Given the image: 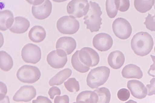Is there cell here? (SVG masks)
<instances>
[{
  "label": "cell",
  "instance_id": "cell-1",
  "mask_svg": "<svg viewBox=\"0 0 155 103\" xmlns=\"http://www.w3.org/2000/svg\"><path fill=\"white\" fill-rule=\"evenodd\" d=\"M132 49L136 55L144 57L150 53L154 46L153 40L148 32L137 33L131 40Z\"/></svg>",
  "mask_w": 155,
  "mask_h": 103
},
{
  "label": "cell",
  "instance_id": "cell-2",
  "mask_svg": "<svg viewBox=\"0 0 155 103\" xmlns=\"http://www.w3.org/2000/svg\"><path fill=\"white\" fill-rule=\"evenodd\" d=\"M90 8L88 14L83 18L84 23L87 25V29L91 32H98L102 24L101 17L102 12L99 5L96 2L90 1Z\"/></svg>",
  "mask_w": 155,
  "mask_h": 103
},
{
  "label": "cell",
  "instance_id": "cell-3",
  "mask_svg": "<svg viewBox=\"0 0 155 103\" xmlns=\"http://www.w3.org/2000/svg\"><path fill=\"white\" fill-rule=\"evenodd\" d=\"M110 73L109 68L105 66L91 70L87 78V85L92 89L97 88L108 80Z\"/></svg>",
  "mask_w": 155,
  "mask_h": 103
},
{
  "label": "cell",
  "instance_id": "cell-4",
  "mask_svg": "<svg viewBox=\"0 0 155 103\" xmlns=\"http://www.w3.org/2000/svg\"><path fill=\"white\" fill-rule=\"evenodd\" d=\"M41 76L40 69L34 66L25 65L18 69L16 73L17 78L21 82L32 84L36 82Z\"/></svg>",
  "mask_w": 155,
  "mask_h": 103
},
{
  "label": "cell",
  "instance_id": "cell-5",
  "mask_svg": "<svg viewBox=\"0 0 155 103\" xmlns=\"http://www.w3.org/2000/svg\"><path fill=\"white\" fill-rule=\"evenodd\" d=\"M57 27L58 31L62 34L72 35L75 34L78 31L80 23L75 17L72 15H66L58 19L57 23Z\"/></svg>",
  "mask_w": 155,
  "mask_h": 103
},
{
  "label": "cell",
  "instance_id": "cell-6",
  "mask_svg": "<svg viewBox=\"0 0 155 103\" xmlns=\"http://www.w3.org/2000/svg\"><path fill=\"white\" fill-rule=\"evenodd\" d=\"M112 30L115 35L120 39L125 40L131 35L132 28L130 23L123 18H118L114 21Z\"/></svg>",
  "mask_w": 155,
  "mask_h": 103
},
{
  "label": "cell",
  "instance_id": "cell-7",
  "mask_svg": "<svg viewBox=\"0 0 155 103\" xmlns=\"http://www.w3.org/2000/svg\"><path fill=\"white\" fill-rule=\"evenodd\" d=\"M90 4L87 0H72L68 3L67 12L76 18H81L88 13Z\"/></svg>",
  "mask_w": 155,
  "mask_h": 103
},
{
  "label": "cell",
  "instance_id": "cell-8",
  "mask_svg": "<svg viewBox=\"0 0 155 103\" xmlns=\"http://www.w3.org/2000/svg\"><path fill=\"white\" fill-rule=\"evenodd\" d=\"M21 57L25 63L36 64L41 59V50L40 48L35 44H27L21 50Z\"/></svg>",
  "mask_w": 155,
  "mask_h": 103
},
{
  "label": "cell",
  "instance_id": "cell-9",
  "mask_svg": "<svg viewBox=\"0 0 155 103\" xmlns=\"http://www.w3.org/2000/svg\"><path fill=\"white\" fill-rule=\"evenodd\" d=\"M78 57L81 63L89 67L96 66L100 60L97 52L89 47H83L79 50Z\"/></svg>",
  "mask_w": 155,
  "mask_h": 103
},
{
  "label": "cell",
  "instance_id": "cell-10",
  "mask_svg": "<svg viewBox=\"0 0 155 103\" xmlns=\"http://www.w3.org/2000/svg\"><path fill=\"white\" fill-rule=\"evenodd\" d=\"M67 55L63 50H53L48 54L46 60L48 65L54 69H61L67 63Z\"/></svg>",
  "mask_w": 155,
  "mask_h": 103
},
{
  "label": "cell",
  "instance_id": "cell-11",
  "mask_svg": "<svg viewBox=\"0 0 155 103\" xmlns=\"http://www.w3.org/2000/svg\"><path fill=\"white\" fill-rule=\"evenodd\" d=\"M94 47L100 52H106L111 49L113 44L112 37L105 33H100L93 39Z\"/></svg>",
  "mask_w": 155,
  "mask_h": 103
},
{
  "label": "cell",
  "instance_id": "cell-12",
  "mask_svg": "<svg viewBox=\"0 0 155 103\" xmlns=\"http://www.w3.org/2000/svg\"><path fill=\"white\" fill-rule=\"evenodd\" d=\"M36 91L32 85H25L15 93L13 100L15 102H28L36 97Z\"/></svg>",
  "mask_w": 155,
  "mask_h": 103
},
{
  "label": "cell",
  "instance_id": "cell-13",
  "mask_svg": "<svg viewBox=\"0 0 155 103\" xmlns=\"http://www.w3.org/2000/svg\"><path fill=\"white\" fill-rule=\"evenodd\" d=\"M52 5L51 2L46 0L42 4L33 5L32 13L35 18L38 20H44L50 16L51 13Z\"/></svg>",
  "mask_w": 155,
  "mask_h": 103
},
{
  "label": "cell",
  "instance_id": "cell-14",
  "mask_svg": "<svg viewBox=\"0 0 155 103\" xmlns=\"http://www.w3.org/2000/svg\"><path fill=\"white\" fill-rule=\"evenodd\" d=\"M127 85L131 95L135 98L142 99L146 98L148 91L141 82L137 80H129L128 81Z\"/></svg>",
  "mask_w": 155,
  "mask_h": 103
},
{
  "label": "cell",
  "instance_id": "cell-15",
  "mask_svg": "<svg viewBox=\"0 0 155 103\" xmlns=\"http://www.w3.org/2000/svg\"><path fill=\"white\" fill-rule=\"evenodd\" d=\"M77 47V43L74 38L70 37H63L59 39L56 44L57 50H64L67 55H70Z\"/></svg>",
  "mask_w": 155,
  "mask_h": 103
},
{
  "label": "cell",
  "instance_id": "cell-16",
  "mask_svg": "<svg viewBox=\"0 0 155 103\" xmlns=\"http://www.w3.org/2000/svg\"><path fill=\"white\" fill-rule=\"evenodd\" d=\"M108 65L112 69H118L123 66L125 62V57L123 52L117 50L110 53L108 56Z\"/></svg>",
  "mask_w": 155,
  "mask_h": 103
},
{
  "label": "cell",
  "instance_id": "cell-17",
  "mask_svg": "<svg viewBox=\"0 0 155 103\" xmlns=\"http://www.w3.org/2000/svg\"><path fill=\"white\" fill-rule=\"evenodd\" d=\"M121 73L122 76L127 79H140L142 78L143 75L140 68L133 64H129L125 66L122 70Z\"/></svg>",
  "mask_w": 155,
  "mask_h": 103
},
{
  "label": "cell",
  "instance_id": "cell-18",
  "mask_svg": "<svg viewBox=\"0 0 155 103\" xmlns=\"http://www.w3.org/2000/svg\"><path fill=\"white\" fill-rule=\"evenodd\" d=\"M30 23L28 19L22 17H17L12 26L9 29L11 32L15 34H22L28 30Z\"/></svg>",
  "mask_w": 155,
  "mask_h": 103
},
{
  "label": "cell",
  "instance_id": "cell-19",
  "mask_svg": "<svg viewBox=\"0 0 155 103\" xmlns=\"http://www.w3.org/2000/svg\"><path fill=\"white\" fill-rule=\"evenodd\" d=\"M14 15L10 11L6 10L0 12V30L2 31L8 30L14 22Z\"/></svg>",
  "mask_w": 155,
  "mask_h": 103
},
{
  "label": "cell",
  "instance_id": "cell-20",
  "mask_svg": "<svg viewBox=\"0 0 155 103\" xmlns=\"http://www.w3.org/2000/svg\"><path fill=\"white\" fill-rule=\"evenodd\" d=\"M46 32L43 27L35 26L32 27L29 31L28 37L32 42L35 43L41 42L46 37Z\"/></svg>",
  "mask_w": 155,
  "mask_h": 103
},
{
  "label": "cell",
  "instance_id": "cell-21",
  "mask_svg": "<svg viewBox=\"0 0 155 103\" xmlns=\"http://www.w3.org/2000/svg\"><path fill=\"white\" fill-rule=\"evenodd\" d=\"M72 73V71L69 68L62 70L52 77L48 83L50 86L62 84L64 82L71 77Z\"/></svg>",
  "mask_w": 155,
  "mask_h": 103
},
{
  "label": "cell",
  "instance_id": "cell-22",
  "mask_svg": "<svg viewBox=\"0 0 155 103\" xmlns=\"http://www.w3.org/2000/svg\"><path fill=\"white\" fill-rule=\"evenodd\" d=\"M98 96L94 91H83L78 95L77 103H97Z\"/></svg>",
  "mask_w": 155,
  "mask_h": 103
},
{
  "label": "cell",
  "instance_id": "cell-23",
  "mask_svg": "<svg viewBox=\"0 0 155 103\" xmlns=\"http://www.w3.org/2000/svg\"><path fill=\"white\" fill-rule=\"evenodd\" d=\"M1 69L4 71L8 72L12 69L13 62L12 58L5 51H0Z\"/></svg>",
  "mask_w": 155,
  "mask_h": 103
},
{
  "label": "cell",
  "instance_id": "cell-24",
  "mask_svg": "<svg viewBox=\"0 0 155 103\" xmlns=\"http://www.w3.org/2000/svg\"><path fill=\"white\" fill-rule=\"evenodd\" d=\"M79 50H77L72 56L71 63L74 69L79 72L85 73L90 70V67L87 66L80 61L78 57Z\"/></svg>",
  "mask_w": 155,
  "mask_h": 103
},
{
  "label": "cell",
  "instance_id": "cell-25",
  "mask_svg": "<svg viewBox=\"0 0 155 103\" xmlns=\"http://www.w3.org/2000/svg\"><path fill=\"white\" fill-rule=\"evenodd\" d=\"M120 0H107L106 1V11L109 18H113L117 15Z\"/></svg>",
  "mask_w": 155,
  "mask_h": 103
},
{
  "label": "cell",
  "instance_id": "cell-26",
  "mask_svg": "<svg viewBox=\"0 0 155 103\" xmlns=\"http://www.w3.org/2000/svg\"><path fill=\"white\" fill-rule=\"evenodd\" d=\"M155 1H134V7L136 9L141 13H145L152 9L155 3Z\"/></svg>",
  "mask_w": 155,
  "mask_h": 103
},
{
  "label": "cell",
  "instance_id": "cell-27",
  "mask_svg": "<svg viewBox=\"0 0 155 103\" xmlns=\"http://www.w3.org/2000/svg\"><path fill=\"white\" fill-rule=\"evenodd\" d=\"M98 96L97 103H109L111 100V93L109 89L105 87L98 88L94 90Z\"/></svg>",
  "mask_w": 155,
  "mask_h": 103
},
{
  "label": "cell",
  "instance_id": "cell-28",
  "mask_svg": "<svg viewBox=\"0 0 155 103\" xmlns=\"http://www.w3.org/2000/svg\"><path fill=\"white\" fill-rule=\"evenodd\" d=\"M65 88L70 92H78L80 90V85L78 81L74 78L69 79L64 83Z\"/></svg>",
  "mask_w": 155,
  "mask_h": 103
},
{
  "label": "cell",
  "instance_id": "cell-29",
  "mask_svg": "<svg viewBox=\"0 0 155 103\" xmlns=\"http://www.w3.org/2000/svg\"><path fill=\"white\" fill-rule=\"evenodd\" d=\"M145 22L144 24L146 28L151 31L155 32V14L152 16L150 13L148 14V16L145 18Z\"/></svg>",
  "mask_w": 155,
  "mask_h": 103
},
{
  "label": "cell",
  "instance_id": "cell-30",
  "mask_svg": "<svg viewBox=\"0 0 155 103\" xmlns=\"http://www.w3.org/2000/svg\"><path fill=\"white\" fill-rule=\"evenodd\" d=\"M130 92L127 89L123 88L120 89L117 94L118 98L122 101H125L129 98L130 97Z\"/></svg>",
  "mask_w": 155,
  "mask_h": 103
},
{
  "label": "cell",
  "instance_id": "cell-31",
  "mask_svg": "<svg viewBox=\"0 0 155 103\" xmlns=\"http://www.w3.org/2000/svg\"><path fill=\"white\" fill-rule=\"evenodd\" d=\"M130 3L129 0H120L119 11L125 12L129 9Z\"/></svg>",
  "mask_w": 155,
  "mask_h": 103
},
{
  "label": "cell",
  "instance_id": "cell-32",
  "mask_svg": "<svg viewBox=\"0 0 155 103\" xmlns=\"http://www.w3.org/2000/svg\"><path fill=\"white\" fill-rule=\"evenodd\" d=\"M150 84L147 85L148 96L155 95V78L152 79L150 81Z\"/></svg>",
  "mask_w": 155,
  "mask_h": 103
},
{
  "label": "cell",
  "instance_id": "cell-33",
  "mask_svg": "<svg viewBox=\"0 0 155 103\" xmlns=\"http://www.w3.org/2000/svg\"><path fill=\"white\" fill-rule=\"evenodd\" d=\"M48 93L50 98L53 100L56 95H59V96L61 95V92L60 89L58 87L53 86L49 89Z\"/></svg>",
  "mask_w": 155,
  "mask_h": 103
},
{
  "label": "cell",
  "instance_id": "cell-34",
  "mask_svg": "<svg viewBox=\"0 0 155 103\" xmlns=\"http://www.w3.org/2000/svg\"><path fill=\"white\" fill-rule=\"evenodd\" d=\"M54 103H69V98L67 95L63 96H57L54 100Z\"/></svg>",
  "mask_w": 155,
  "mask_h": 103
},
{
  "label": "cell",
  "instance_id": "cell-35",
  "mask_svg": "<svg viewBox=\"0 0 155 103\" xmlns=\"http://www.w3.org/2000/svg\"><path fill=\"white\" fill-rule=\"evenodd\" d=\"M32 103H52L51 101L48 97L38 96L36 100L32 101Z\"/></svg>",
  "mask_w": 155,
  "mask_h": 103
},
{
  "label": "cell",
  "instance_id": "cell-36",
  "mask_svg": "<svg viewBox=\"0 0 155 103\" xmlns=\"http://www.w3.org/2000/svg\"><path fill=\"white\" fill-rule=\"evenodd\" d=\"M1 85V93H0V97H2L5 96L7 92V88L6 85L4 83L1 82L0 83Z\"/></svg>",
  "mask_w": 155,
  "mask_h": 103
},
{
  "label": "cell",
  "instance_id": "cell-37",
  "mask_svg": "<svg viewBox=\"0 0 155 103\" xmlns=\"http://www.w3.org/2000/svg\"><path fill=\"white\" fill-rule=\"evenodd\" d=\"M150 57L151 58H152L153 61V63L152 65L150 66V69H149L148 72V75L150 76L154 77L155 76L151 74L150 72L151 71L155 70V56L151 55Z\"/></svg>",
  "mask_w": 155,
  "mask_h": 103
},
{
  "label": "cell",
  "instance_id": "cell-38",
  "mask_svg": "<svg viewBox=\"0 0 155 103\" xmlns=\"http://www.w3.org/2000/svg\"><path fill=\"white\" fill-rule=\"evenodd\" d=\"M45 1H44V0L43 1H40V0L38 1V0H37V1H26L31 5L35 6H37L42 4Z\"/></svg>",
  "mask_w": 155,
  "mask_h": 103
},
{
  "label": "cell",
  "instance_id": "cell-39",
  "mask_svg": "<svg viewBox=\"0 0 155 103\" xmlns=\"http://www.w3.org/2000/svg\"><path fill=\"white\" fill-rule=\"evenodd\" d=\"M0 103H10L9 98L7 96L0 97Z\"/></svg>",
  "mask_w": 155,
  "mask_h": 103
},
{
  "label": "cell",
  "instance_id": "cell-40",
  "mask_svg": "<svg viewBox=\"0 0 155 103\" xmlns=\"http://www.w3.org/2000/svg\"><path fill=\"white\" fill-rule=\"evenodd\" d=\"M125 103H138L136 101H134L133 100H130L126 102Z\"/></svg>",
  "mask_w": 155,
  "mask_h": 103
},
{
  "label": "cell",
  "instance_id": "cell-41",
  "mask_svg": "<svg viewBox=\"0 0 155 103\" xmlns=\"http://www.w3.org/2000/svg\"><path fill=\"white\" fill-rule=\"evenodd\" d=\"M154 9H155V5H154Z\"/></svg>",
  "mask_w": 155,
  "mask_h": 103
},
{
  "label": "cell",
  "instance_id": "cell-42",
  "mask_svg": "<svg viewBox=\"0 0 155 103\" xmlns=\"http://www.w3.org/2000/svg\"><path fill=\"white\" fill-rule=\"evenodd\" d=\"M154 51H155V47H154Z\"/></svg>",
  "mask_w": 155,
  "mask_h": 103
},
{
  "label": "cell",
  "instance_id": "cell-43",
  "mask_svg": "<svg viewBox=\"0 0 155 103\" xmlns=\"http://www.w3.org/2000/svg\"><path fill=\"white\" fill-rule=\"evenodd\" d=\"M73 103H77L76 102H73Z\"/></svg>",
  "mask_w": 155,
  "mask_h": 103
}]
</instances>
